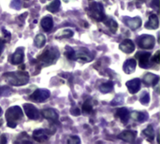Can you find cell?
<instances>
[{
	"mask_svg": "<svg viewBox=\"0 0 160 144\" xmlns=\"http://www.w3.org/2000/svg\"><path fill=\"white\" fill-rule=\"evenodd\" d=\"M126 24L132 30L138 29L142 25V19L140 17H135V18H126L125 20Z\"/></svg>",
	"mask_w": 160,
	"mask_h": 144,
	"instance_id": "cell-17",
	"label": "cell"
},
{
	"mask_svg": "<svg viewBox=\"0 0 160 144\" xmlns=\"http://www.w3.org/2000/svg\"><path fill=\"white\" fill-rule=\"evenodd\" d=\"M119 49H120L122 52H126V53H131V52H133L134 50H135V44H134V42H133L132 40H130V39H125L123 42L120 43Z\"/></svg>",
	"mask_w": 160,
	"mask_h": 144,
	"instance_id": "cell-12",
	"label": "cell"
},
{
	"mask_svg": "<svg viewBox=\"0 0 160 144\" xmlns=\"http://www.w3.org/2000/svg\"><path fill=\"white\" fill-rule=\"evenodd\" d=\"M142 134L146 137V139L149 141V142H152L154 139H155V131H154V128L152 126H148L143 131H142Z\"/></svg>",
	"mask_w": 160,
	"mask_h": 144,
	"instance_id": "cell-24",
	"label": "cell"
},
{
	"mask_svg": "<svg viewBox=\"0 0 160 144\" xmlns=\"http://www.w3.org/2000/svg\"><path fill=\"white\" fill-rule=\"evenodd\" d=\"M88 14L89 16L96 20L97 22H103L106 19L104 7L101 3L98 2H92L88 7Z\"/></svg>",
	"mask_w": 160,
	"mask_h": 144,
	"instance_id": "cell-4",
	"label": "cell"
},
{
	"mask_svg": "<svg viewBox=\"0 0 160 144\" xmlns=\"http://www.w3.org/2000/svg\"><path fill=\"white\" fill-rule=\"evenodd\" d=\"M64 1H65V2H66V3H68V2H69V1H70V0H64Z\"/></svg>",
	"mask_w": 160,
	"mask_h": 144,
	"instance_id": "cell-42",
	"label": "cell"
},
{
	"mask_svg": "<svg viewBox=\"0 0 160 144\" xmlns=\"http://www.w3.org/2000/svg\"><path fill=\"white\" fill-rule=\"evenodd\" d=\"M154 5L156 6L157 8H158V7H159V0H154Z\"/></svg>",
	"mask_w": 160,
	"mask_h": 144,
	"instance_id": "cell-39",
	"label": "cell"
},
{
	"mask_svg": "<svg viewBox=\"0 0 160 144\" xmlns=\"http://www.w3.org/2000/svg\"><path fill=\"white\" fill-rule=\"evenodd\" d=\"M152 60H153L155 63H157V64H159L160 63V52L159 51H158V52H156V54L154 55V57L152 58Z\"/></svg>",
	"mask_w": 160,
	"mask_h": 144,
	"instance_id": "cell-35",
	"label": "cell"
},
{
	"mask_svg": "<svg viewBox=\"0 0 160 144\" xmlns=\"http://www.w3.org/2000/svg\"><path fill=\"white\" fill-rule=\"evenodd\" d=\"M1 143H7V140H6L5 136H2V138H1Z\"/></svg>",
	"mask_w": 160,
	"mask_h": 144,
	"instance_id": "cell-40",
	"label": "cell"
},
{
	"mask_svg": "<svg viewBox=\"0 0 160 144\" xmlns=\"http://www.w3.org/2000/svg\"><path fill=\"white\" fill-rule=\"evenodd\" d=\"M23 58H24V49L22 47H20L12 54V56L10 58V63L13 65L22 64L23 61Z\"/></svg>",
	"mask_w": 160,
	"mask_h": 144,
	"instance_id": "cell-11",
	"label": "cell"
},
{
	"mask_svg": "<svg viewBox=\"0 0 160 144\" xmlns=\"http://www.w3.org/2000/svg\"><path fill=\"white\" fill-rule=\"evenodd\" d=\"M129 112L128 111V109H126V108H120V109H118L117 110V112H116V116L124 123V124H126L128 121V119H129Z\"/></svg>",
	"mask_w": 160,
	"mask_h": 144,
	"instance_id": "cell-21",
	"label": "cell"
},
{
	"mask_svg": "<svg viewBox=\"0 0 160 144\" xmlns=\"http://www.w3.org/2000/svg\"><path fill=\"white\" fill-rule=\"evenodd\" d=\"M58 57H59L58 50L52 47H49L37 58V60L34 61V63L38 64L39 67H48L55 63Z\"/></svg>",
	"mask_w": 160,
	"mask_h": 144,
	"instance_id": "cell-1",
	"label": "cell"
},
{
	"mask_svg": "<svg viewBox=\"0 0 160 144\" xmlns=\"http://www.w3.org/2000/svg\"><path fill=\"white\" fill-rule=\"evenodd\" d=\"M61 6V2L60 0H53L52 2H51L50 5L47 6V10L52 12V13H55L58 11L59 7Z\"/></svg>",
	"mask_w": 160,
	"mask_h": 144,
	"instance_id": "cell-25",
	"label": "cell"
},
{
	"mask_svg": "<svg viewBox=\"0 0 160 144\" xmlns=\"http://www.w3.org/2000/svg\"><path fill=\"white\" fill-rule=\"evenodd\" d=\"M7 83L13 86H22L28 82L29 74L25 71H14L7 72L3 75Z\"/></svg>",
	"mask_w": 160,
	"mask_h": 144,
	"instance_id": "cell-2",
	"label": "cell"
},
{
	"mask_svg": "<svg viewBox=\"0 0 160 144\" xmlns=\"http://www.w3.org/2000/svg\"><path fill=\"white\" fill-rule=\"evenodd\" d=\"M159 77L158 75H155L153 73H146L143 77V82L147 86H155L158 83Z\"/></svg>",
	"mask_w": 160,
	"mask_h": 144,
	"instance_id": "cell-14",
	"label": "cell"
},
{
	"mask_svg": "<svg viewBox=\"0 0 160 144\" xmlns=\"http://www.w3.org/2000/svg\"><path fill=\"white\" fill-rule=\"evenodd\" d=\"M145 27L147 29H158L159 27V20L156 14H152L149 17L148 22L145 23Z\"/></svg>",
	"mask_w": 160,
	"mask_h": 144,
	"instance_id": "cell-18",
	"label": "cell"
},
{
	"mask_svg": "<svg viewBox=\"0 0 160 144\" xmlns=\"http://www.w3.org/2000/svg\"><path fill=\"white\" fill-rule=\"evenodd\" d=\"M34 43H35V45L38 48H42L45 45V43H46V37H45V36L43 34L37 35V37H35Z\"/></svg>",
	"mask_w": 160,
	"mask_h": 144,
	"instance_id": "cell-26",
	"label": "cell"
},
{
	"mask_svg": "<svg viewBox=\"0 0 160 144\" xmlns=\"http://www.w3.org/2000/svg\"><path fill=\"white\" fill-rule=\"evenodd\" d=\"M129 117H131L132 119L140 122V123H142L144 121H146L148 119V115L147 113H144V112H133L131 114H129Z\"/></svg>",
	"mask_w": 160,
	"mask_h": 144,
	"instance_id": "cell-22",
	"label": "cell"
},
{
	"mask_svg": "<svg viewBox=\"0 0 160 144\" xmlns=\"http://www.w3.org/2000/svg\"><path fill=\"white\" fill-rule=\"evenodd\" d=\"M70 112H71V113H72L73 115H75V116L80 115V112H80V110H79L78 108H73Z\"/></svg>",
	"mask_w": 160,
	"mask_h": 144,
	"instance_id": "cell-37",
	"label": "cell"
},
{
	"mask_svg": "<svg viewBox=\"0 0 160 144\" xmlns=\"http://www.w3.org/2000/svg\"><path fill=\"white\" fill-rule=\"evenodd\" d=\"M65 55L69 59V60H75V51L71 47H67L65 51Z\"/></svg>",
	"mask_w": 160,
	"mask_h": 144,
	"instance_id": "cell-30",
	"label": "cell"
},
{
	"mask_svg": "<svg viewBox=\"0 0 160 144\" xmlns=\"http://www.w3.org/2000/svg\"><path fill=\"white\" fill-rule=\"evenodd\" d=\"M51 96V93L47 89H37L30 97L29 98L35 102L42 103L45 102Z\"/></svg>",
	"mask_w": 160,
	"mask_h": 144,
	"instance_id": "cell-5",
	"label": "cell"
},
{
	"mask_svg": "<svg viewBox=\"0 0 160 144\" xmlns=\"http://www.w3.org/2000/svg\"><path fill=\"white\" fill-rule=\"evenodd\" d=\"M137 41H138L139 47L142 49H147V50L153 49L155 46V42H156L155 37L151 35H142L137 39Z\"/></svg>",
	"mask_w": 160,
	"mask_h": 144,
	"instance_id": "cell-6",
	"label": "cell"
},
{
	"mask_svg": "<svg viewBox=\"0 0 160 144\" xmlns=\"http://www.w3.org/2000/svg\"><path fill=\"white\" fill-rule=\"evenodd\" d=\"M137 67V62L135 59H129L128 61H126V63L124 64V71L127 74H131L135 71V68Z\"/></svg>",
	"mask_w": 160,
	"mask_h": 144,
	"instance_id": "cell-19",
	"label": "cell"
},
{
	"mask_svg": "<svg viewBox=\"0 0 160 144\" xmlns=\"http://www.w3.org/2000/svg\"><path fill=\"white\" fill-rule=\"evenodd\" d=\"M73 35H74V32L72 30H70V29H65V30L59 31L55 35V37L56 38H68V37H71Z\"/></svg>",
	"mask_w": 160,
	"mask_h": 144,
	"instance_id": "cell-23",
	"label": "cell"
},
{
	"mask_svg": "<svg viewBox=\"0 0 160 144\" xmlns=\"http://www.w3.org/2000/svg\"><path fill=\"white\" fill-rule=\"evenodd\" d=\"M4 44H5L4 40L2 38H0V54L3 52V50H4Z\"/></svg>",
	"mask_w": 160,
	"mask_h": 144,
	"instance_id": "cell-38",
	"label": "cell"
},
{
	"mask_svg": "<svg viewBox=\"0 0 160 144\" xmlns=\"http://www.w3.org/2000/svg\"><path fill=\"white\" fill-rule=\"evenodd\" d=\"M41 115L47 119V120H50V121H52V122H56L58 120V113L55 110L53 109H45V110H42L41 111Z\"/></svg>",
	"mask_w": 160,
	"mask_h": 144,
	"instance_id": "cell-13",
	"label": "cell"
},
{
	"mask_svg": "<svg viewBox=\"0 0 160 144\" xmlns=\"http://www.w3.org/2000/svg\"><path fill=\"white\" fill-rule=\"evenodd\" d=\"M40 24H41V27L43 28L44 31H46V32L51 31V29H52V26H53L52 18L51 16H45V17L41 20Z\"/></svg>",
	"mask_w": 160,
	"mask_h": 144,
	"instance_id": "cell-20",
	"label": "cell"
},
{
	"mask_svg": "<svg viewBox=\"0 0 160 144\" xmlns=\"http://www.w3.org/2000/svg\"><path fill=\"white\" fill-rule=\"evenodd\" d=\"M136 57L139 60V66L142 68H145L149 66V61L151 58V53L150 52H139L136 54Z\"/></svg>",
	"mask_w": 160,
	"mask_h": 144,
	"instance_id": "cell-10",
	"label": "cell"
},
{
	"mask_svg": "<svg viewBox=\"0 0 160 144\" xmlns=\"http://www.w3.org/2000/svg\"><path fill=\"white\" fill-rule=\"evenodd\" d=\"M2 112H2V109H1V107H0V116L2 115Z\"/></svg>",
	"mask_w": 160,
	"mask_h": 144,
	"instance_id": "cell-41",
	"label": "cell"
},
{
	"mask_svg": "<svg viewBox=\"0 0 160 144\" xmlns=\"http://www.w3.org/2000/svg\"><path fill=\"white\" fill-rule=\"evenodd\" d=\"M112 89H113V83H112V82H104V83H102V84L99 86V90H100L102 93H104V94L110 93Z\"/></svg>",
	"mask_w": 160,
	"mask_h": 144,
	"instance_id": "cell-27",
	"label": "cell"
},
{
	"mask_svg": "<svg viewBox=\"0 0 160 144\" xmlns=\"http://www.w3.org/2000/svg\"><path fill=\"white\" fill-rule=\"evenodd\" d=\"M93 111V105L91 104V102L89 100L85 101L82 105V112L84 114H90Z\"/></svg>",
	"mask_w": 160,
	"mask_h": 144,
	"instance_id": "cell-29",
	"label": "cell"
},
{
	"mask_svg": "<svg viewBox=\"0 0 160 144\" xmlns=\"http://www.w3.org/2000/svg\"><path fill=\"white\" fill-rule=\"evenodd\" d=\"M22 111L19 106H13L7 110L6 112V119L8 121V127L11 128H15L19 120L22 117Z\"/></svg>",
	"mask_w": 160,
	"mask_h": 144,
	"instance_id": "cell-3",
	"label": "cell"
},
{
	"mask_svg": "<svg viewBox=\"0 0 160 144\" xmlns=\"http://www.w3.org/2000/svg\"><path fill=\"white\" fill-rule=\"evenodd\" d=\"M137 133L135 131H131V130H126L124 132H122L121 134L118 135V138L124 142H133L136 139Z\"/></svg>",
	"mask_w": 160,
	"mask_h": 144,
	"instance_id": "cell-16",
	"label": "cell"
},
{
	"mask_svg": "<svg viewBox=\"0 0 160 144\" xmlns=\"http://www.w3.org/2000/svg\"><path fill=\"white\" fill-rule=\"evenodd\" d=\"M11 94V90L8 86H1L0 87V97H8Z\"/></svg>",
	"mask_w": 160,
	"mask_h": 144,
	"instance_id": "cell-32",
	"label": "cell"
},
{
	"mask_svg": "<svg viewBox=\"0 0 160 144\" xmlns=\"http://www.w3.org/2000/svg\"><path fill=\"white\" fill-rule=\"evenodd\" d=\"M127 87L130 94H136L141 89V80L133 79L127 82Z\"/></svg>",
	"mask_w": 160,
	"mask_h": 144,
	"instance_id": "cell-15",
	"label": "cell"
},
{
	"mask_svg": "<svg viewBox=\"0 0 160 144\" xmlns=\"http://www.w3.org/2000/svg\"><path fill=\"white\" fill-rule=\"evenodd\" d=\"M2 32H3V34H4V37H5V39L8 41V40H9L10 39V37H11V35H10V33L9 32H8L6 29H2Z\"/></svg>",
	"mask_w": 160,
	"mask_h": 144,
	"instance_id": "cell-36",
	"label": "cell"
},
{
	"mask_svg": "<svg viewBox=\"0 0 160 144\" xmlns=\"http://www.w3.org/2000/svg\"><path fill=\"white\" fill-rule=\"evenodd\" d=\"M140 101H141V103H142V105L148 104L149 101H150V95H149V93H148V92H144V93L141 96Z\"/></svg>",
	"mask_w": 160,
	"mask_h": 144,
	"instance_id": "cell-31",
	"label": "cell"
},
{
	"mask_svg": "<svg viewBox=\"0 0 160 144\" xmlns=\"http://www.w3.org/2000/svg\"><path fill=\"white\" fill-rule=\"evenodd\" d=\"M23 110H24V112L26 114V116L31 119V120H38L39 118V112L38 110L32 104L30 103H26L23 105Z\"/></svg>",
	"mask_w": 160,
	"mask_h": 144,
	"instance_id": "cell-8",
	"label": "cell"
},
{
	"mask_svg": "<svg viewBox=\"0 0 160 144\" xmlns=\"http://www.w3.org/2000/svg\"><path fill=\"white\" fill-rule=\"evenodd\" d=\"M53 133L52 131L45 130V129H37L34 131L33 133V139L38 142H44L45 141H47L49 139L50 135H52Z\"/></svg>",
	"mask_w": 160,
	"mask_h": 144,
	"instance_id": "cell-9",
	"label": "cell"
},
{
	"mask_svg": "<svg viewBox=\"0 0 160 144\" xmlns=\"http://www.w3.org/2000/svg\"><path fill=\"white\" fill-rule=\"evenodd\" d=\"M105 23H106V25L109 27V29H110L112 33H115V32L117 31V29H118V24H117V22H116L114 20H112V19H108V21H106Z\"/></svg>",
	"mask_w": 160,
	"mask_h": 144,
	"instance_id": "cell-28",
	"label": "cell"
},
{
	"mask_svg": "<svg viewBox=\"0 0 160 144\" xmlns=\"http://www.w3.org/2000/svg\"><path fill=\"white\" fill-rule=\"evenodd\" d=\"M67 143L68 144H78L81 143V140L78 136H70L67 140Z\"/></svg>",
	"mask_w": 160,
	"mask_h": 144,
	"instance_id": "cell-33",
	"label": "cell"
},
{
	"mask_svg": "<svg viewBox=\"0 0 160 144\" xmlns=\"http://www.w3.org/2000/svg\"><path fill=\"white\" fill-rule=\"evenodd\" d=\"M10 7L14 9H19L22 7V1L21 0H12L10 3Z\"/></svg>",
	"mask_w": 160,
	"mask_h": 144,
	"instance_id": "cell-34",
	"label": "cell"
},
{
	"mask_svg": "<svg viewBox=\"0 0 160 144\" xmlns=\"http://www.w3.org/2000/svg\"><path fill=\"white\" fill-rule=\"evenodd\" d=\"M94 58V55L85 48H81L77 52L75 51V60H80L85 63H88L92 61Z\"/></svg>",
	"mask_w": 160,
	"mask_h": 144,
	"instance_id": "cell-7",
	"label": "cell"
}]
</instances>
